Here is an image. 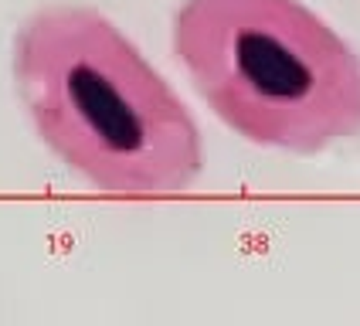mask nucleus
Wrapping results in <instances>:
<instances>
[{"instance_id":"nucleus-1","label":"nucleus","mask_w":360,"mask_h":326,"mask_svg":"<svg viewBox=\"0 0 360 326\" xmlns=\"http://www.w3.org/2000/svg\"><path fill=\"white\" fill-rule=\"evenodd\" d=\"M14 85L41 143L109 197H177L204 174V136L177 89L112 18L44 4L14 31Z\"/></svg>"},{"instance_id":"nucleus-2","label":"nucleus","mask_w":360,"mask_h":326,"mask_svg":"<svg viewBox=\"0 0 360 326\" xmlns=\"http://www.w3.org/2000/svg\"><path fill=\"white\" fill-rule=\"evenodd\" d=\"M170 48L241 140L316 157L360 136V51L302 0H180Z\"/></svg>"}]
</instances>
